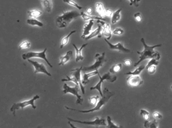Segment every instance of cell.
Listing matches in <instances>:
<instances>
[{
	"label": "cell",
	"instance_id": "6da1fadb",
	"mask_svg": "<svg viewBox=\"0 0 172 128\" xmlns=\"http://www.w3.org/2000/svg\"><path fill=\"white\" fill-rule=\"evenodd\" d=\"M140 41L144 45V50L141 52L137 51V53L140 55V60L137 62L135 63L134 67H136L141 63V62L146 59H156L159 61V60L161 59V55L159 52H155L154 51V49L157 47H161V44H158L152 46H148L145 43V40L143 38L140 39Z\"/></svg>",
	"mask_w": 172,
	"mask_h": 128
},
{
	"label": "cell",
	"instance_id": "7a4b0ae2",
	"mask_svg": "<svg viewBox=\"0 0 172 128\" xmlns=\"http://www.w3.org/2000/svg\"><path fill=\"white\" fill-rule=\"evenodd\" d=\"M103 96L100 99L98 102L97 103V105L94 108H92L91 109L88 110H80L75 109L73 108H70L67 107V106H65V108L66 109L69 110H71V111H76V112H79V113H91V112H95V111H99L101 109V108L103 106L106 105L108 102L109 101V99L113 96L114 93L113 92H110L109 90L107 88H106L104 90Z\"/></svg>",
	"mask_w": 172,
	"mask_h": 128
},
{
	"label": "cell",
	"instance_id": "3957f363",
	"mask_svg": "<svg viewBox=\"0 0 172 128\" xmlns=\"http://www.w3.org/2000/svg\"><path fill=\"white\" fill-rule=\"evenodd\" d=\"M81 16V13L77 11H69L63 12L61 16H58L56 19V25L59 28L67 27L73 20Z\"/></svg>",
	"mask_w": 172,
	"mask_h": 128
},
{
	"label": "cell",
	"instance_id": "277c9868",
	"mask_svg": "<svg viewBox=\"0 0 172 128\" xmlns=\"http://www.w3.org/2000/svg\"><path fill=\"white\" fill-rule=\"evenodd\" d=\"M39 98H40V97L38 95H36V96H34L32 99L28 100V101H25L19 102V103H14L13 105L12 106V107H11L10 111L12 112L14 116H16V111L20 109H23L25 107L31 106L33 109H35L37 108V106L34 105V102L37 99H39Z\"/></svg>",
	"mask_w": 172,
	"mask_h": 128
},
{
	"label": "cell",
	"instance_id": "5b68a950",
	"mask_svg": "<svg viewBox=\"0 0 172 128\" xmlns=\"http://www.w3.org/2000/svg\"><path fill=\"white\" fill-rule=\"evenodd\" d=\"M98 76L100 78L99 81L95 86L92 87L90 88V90L92 91L94 90H97V91L99 92L100 95H101V97H102L103 96V94L102 91V84L103 83V82L105 80H106L110 83H113L117 80V77L115 75H112L109 72L104 74L102 77L99 74Z\"/></svg>",
	"mask_w": 172,
	"mask_h": 128
},
{
	"label": "cell",
	"instance_id": "8992f818",
	"mask_svg": "<svg viewBox=\"0 0 172 128\" xmlns=\"http://www.w3.org/2000/svg\"><path fill=\"white\" fill-rule=\"evenodd\" d=\"M46 51H47V48H45L44 50L42 52H29L28 53H26L22 54V57L24 60H28L29 59H31V58H41V59L45 60L50 68H53V65H51V63H50L48 59H47V58H46Z\"/></svg>",
	"mask_w": 172,
	"mask_h": 128
},
{
	"label": "cell",
	"instance_id": "52a82bcc",
	"mask_svg": "<svg viewBox=\"0 0 172 128\" xmlns=\"http://www.w3.org/2000/svg\"><path fill=\"white\" fill-rule=\"evenodd\" d=\"M79 87V86L76 85L74 87H71L67 84H64L63 86V90L62 92L65 94L70 93L72 95H74V96H76V97H77L76 104L77 105L80 104L82 105L84 101V99L82 97V96L79 93L80 91Z\"/></svg>",
	"mask_w": 172,
	"mask_h": 128
},
{
	"label": "cell",
	"instance_id": "ba28073f",
	"mask_svg": "<svg viewBox=\"0 0 172 128\" xmlns=\"http://www.w3.org/2000/svg\"><path fill=\"white\" fill-rule=\"evenodd\" d=\"M105 53L104 52L102 55L97 57L94 64L88 67L83 68L82 71L84 72H92L93 71H98L100 68L102 67L103 64L105 62Z\"/></svg>",
	"mask_w": 172,
	"mask_h": 128
},
{
	"label": "cell",
	"instance_id": "9c48e42d",
	"mask_svg": "<svg viewBox=\"0 0 172 128\" xmlns=\"http://www.w3.org/2000/svg\"><path fill=\"white\" fill-rule=\"evenodd\" d=\"M67 119L70 122H72L80 123V124H84V125H87L94 126H97V127H99L100 126H106V120L105 119H101L98 117H96L95 120L92 121H82L80 120H74L70 118H67Z\"/></svg>",
	"mask_w": 172,
	"mask_h": 128
},
{
	"label": "cell",
	"instance_id": "30bf717a",
	"mask_svg": "<svg viewBox=\"0 0 172 128\" xmlns=\"http://www.w3.org/2000/svg\"><path fill=\"white\" fill-rule=\"evenodd\" d=\"M28 61L34 68V73L35 74L38 73L45 74L48 76L51 77V74L49 72H48L47 69H46V67H45V66L43 63H39L38 62L33 61V60H30V59L28 60Z\"/></svg>",
	"mask_w": 172,
	"mask_h": 128
},
{
	"label": "cell",
	"instance_id": "8fae6325",
	"mask_svg": "<svg viewBox=\"0 0 172 128\" xmlns=\"http://www.w3.org/2000/svg\"><path fill=\"white\" fill-rule=\"evenodd\" d=\"M82 69L83 67L81 66L80 68L72 70L71 72V76L74 77L76 79L80 87L81 88L82 93L84 95L85 94V87L82 84V81L81 80V71H82Z\"/></svg>",
	"mask_w": 172,
	"mask_h": 128
},
{
	"label": "cell",
	"instance_id": "7c38bea8",
	"mask_svg": "<svg viewBox=\"0 0 172 128\" xmlns=\"http://www.w3.org/2000/svg\"><path fill=\"white\" fill-rule=\"evenodd\" d=\"M105 41L106 42L107 44L109 46V49L112 50H116V51H118L119 52H124L126 53H131V50L128 49L127 48H125L123 44L121 42H119L117 44H112L110 42L108 41V40H107L106 38L104 39Z\"/></svg>",
	"mask_w": 172,
	"mask_h": 128
},
{
	"label": "cell",
	"instance_id": "4fadbf2b",
	"mask_svg": "<svg viewBox=\"0 0 172 128\" xmlns=\"http://www.w3.org/2000/svg\"><path fill=\"white\" fill-rule=\"evenodd\" d=\"M97 23H99L102 26V36L106 38V39L107 40H110L112 37V33L111 31L110 25L109 24H107V23H105L104 22L101 21V20H98Z\"/></svg>",
	"mask_w": 172,
	"mask_h": 128
},
{
	"label": "cell",
	"instance_id": "5bb4252c",
	"mask_svg": "<svg viewBox=\"0 0 172 128\" xmlns=\"http://www.w3.org/2000/svg\"><path fill=\"white\" fill-rule=\"evenodd\" d=\"M127 82L131 87H138L144 83L140 76H131L127 78Z\"/></svg>",
	"mask_w": 172,
	"mask_h": 128
},
{
	"label": "cell",
	"instance_id": "9a60e30c",
	"mask_svg": "<svg viewBox=\"0 0 172 128\" xmlns=\"http://www.w3.org/2000/svg\"><path fill=\"white\" fill-rule=\"evenodd\" d=\"M94 24V20H91L88 22L86 23L84 26L83 34L82 35V38L85 39V38L89 36L90 34V32L92 30V28Z\"/></svg>",
	"mask_w": 172,
	"mask_h": 128
},
{
	"label": "cell",
	"instance_id": "2e32d148",
	"mask_svg": "<svg viewBox=\"0 0 172 128\" xmlns=\"http://www.w3.org/2000/svg\"><path fill=\"white\" fill-rule=\"evenodd\" d=\"M87 45L88 44H83L81 46V48L78 49V47L76 46L75 44H73V46L75 50V61H76V62H78L80 61H83L84 59V58L82 55V50L84 48H85Z\"/></svg>",
	"mask_w": 172,
	"mask_h": 128
},
{
	"label": "cell",
	"instance_id": "e0dca14e",
	"mask_svg": "<svg viewBox=\"0 0 172 128\" xmlns=\"http://www.w3.org/2000/svg\"><path fill=\"white\" fill-rule=\"evenodd\" d=\"M102 26L100 24H98V28L95 31L92 32L91 33H90V34L89 36L85 38V39L86 40H89L90 39H92L93 38L96 37H98V38L102 37Z\"/></svg>",
	"mask_w": 172,
	"mask_h": 128
},
{
	"label": "cell",
	"instance_id": "ac0fdd59",
	"mask_svg": "<svg viewBox=\"0 0 172 128\" xmlns=\"http://www.w3.org/2000/svg\"><path fill=\"white\" fill-rule=\"evenodd\" d=\"M73 57V52L72 51H67L65 56H61L59 58V62L58 63V65L63 66L65 65L66 63H67L68 62L70 61L71 60V58Z\"/></svg>",
	"mask_w": 172,
	"mask_h": 128
},
{
	"label": "cell",
	"instance_id": "d6986e66",
	"mask_svg": "<svg viewBox=\"0 0 172 128\" xmlns=\"http://www.w3.org/2000/svg\"><path fill=\"white\" fill-rule=\"evenodd\" d=\"M95 9L96 11L97 12V14H98V15H99L100 17L103 18L104 17H105L106 10L104 8L102 3H99V2L96 3Z\"/></svg>",
	"mask_w": 172,
	"mask_h": 128
},
{
	"label": "cell",
	"instance_id": "ffe728a7",
	"mask_svg": "<svg viewBox=\"0 0 172 128\" xmlns=\"http://www.w3.org/2000/svg\"><path fill=\"white\" fill-rule=\"evenodd\" d=\"M98 71H93V72H90L89 73H84L83 77V80H82V84L83 85H86L89 82V78L95 76L96 75H98Z\"/></svg>",
	"mask_w": 172,
	"mask_h": 128
},
{
	"label": "cell",
	"instance_id": "44dd1931",
	"mask_svg": "<svg viewBox=\"0 0 172 128\" xmlns=\"http://www.w3.org/2000/svg\"><path fill=\"white\" fill-rule=\"evenodd\" d=\"M121 11H122V9L120 8L113 13L111 17L112 24H116L120 20Z\"/></svg>",
	"mask_w": 172,
	"mask_h": 128
},
{
	"label": "cell",
	"instance_id": "7402d4cb",
	"mask_svg": "<svg viewBox=\"0 0 172 128\" xmlns=\"http://www.w3.org/2000/svg\"><path fill=\"white\" fill-rule=\"evenodd\" d=\"M41 2L45 11L48 13H50L51 12L53 8V2L49 0H45L41 1Z\"/></svg>",
	"mask_w": 172,
	"mask_h": 128
},
{
	"label": "cell",
	"instance_id": "603a6c76",
	"mask_svg": "<svg viewBox=\"0 0 172 128\" xmlns=\"http://www.w3.org/2000/svg\"><path fill=\"white\" fill-rule=\"evenodd\" d=\"M81 16H82V18L84 21H87V20H101V21H105V19L102 18L98 17V16H92V15H87V14L85 13L84 12H81Z\"/></svg>",
	"mask_w": 172,
	"mask_h": 128
},
{
	"label": "cell",
	"instance_id": "cb8c5ba5",
	"mask_svg": "<svg viewBox=\"0 0 172 128\" xmlns=\"http://www.w3.org/2000/svg\"><path fill=\"white\" fill-rule=\"evenodd\" d=\"M144 127L145 128H158L159 124L156 119L151 121H145L144 123Z\"/></svg>",
	"mask_w": 172,
	"mask_h": 128
},
{
	"label": "cell",
	"instance_id": "d4e9b609",
	"mask_svg": "<svg viewBox=\"0 0 172 128\" xmlns=\"http://www.w3.org/2000/svg\"><path fill=\"white\" fill-rule=\"evenodd\" d=\"M26 23L29 25L32 26H38V27H42L43 26V24L41 22L39 21L38 20L33 18H29L27 20Z\"/></svg>",
	"mask_w": 172,
	"mask_h": 128
},
{
	"label": "cell",
	"instance_id": "484cf974",
	"mask_svg": "<svg viewBox=\"0 0 172 128\" xmlns=\"http://www.w3.org/2000/svg\"><path fill=\"white\" fill-rule=\"evenodd\" d=\"M27 12L30 17L33 19H36L37 18L39 17V16H41L42 14V12L38 10H33Z\"/></svg>",
	"mask_w": 172,
	"mask_h": 128
},
{
	"label": "cell",
	"instance_id": "4316f807",
	"mask_svg": "<svg viewBox=\"0 0 172 128\" xmlns=\"http://www.w3.org/2000/svg\"><path fill=\"white\" fill-rule=\"evenodd\" d=\"M145 67L144 65L140 66L139 68L136 69L135 71L133 72H128L126 73L125 75H131V76H139L140 74L141 73V72L144 69Z\"/></svg>",
	"mask_w": 172,
	"mask_h": 128
},
{
	"label": "cell",
	"instance_id": "83f0119b",
	"mask_svg": "<svg viewBox=\"0 0 172 128\" xmlns=\"http://www.w3.org/2000/svg\"><path fill=\"white\" fill-rule=\"evenodd\" d=\"M75 32H76V30L71 31L67 36H66L65 37L63 38V39H62V43H61V46H60L61 49H62L66 45H67V43L69 42L70 36H71L73 34L75 33Z\"/></svg>",
	"mask_w": 172,
	"mask_h": 128
},
{
	"label": "cell",
	"instance_id": "f1b7e54d",
	"mask_svg": "<svg viewBox=\"0 0 172 128\" xmlns=\"http://www.w3.org/2000/svg\"><path fill=\"white\" fill-rule=\"evenodd\" d=\"M123 68V64L121 63L116 64L115 65H113L111 68L109 70V72L111 74H114L115 73H118L119 71H121Z\"/></svg>",
	"mask_w": 172,
	"mask_h": 128
},
{
	"label": "cell",
	"instance_id": "f546056e",
	"mask_svg": "<svg viewBox=\"0 0 172 128\" xmlns=\"http://www.w3.org/2000/svg\"><path fill=\"white\" fill-rule=\"evenodd\" d=\"M108 125L106 126L107 128H124L122 126L116 125L112 121L111 118L110 116H107V117Z\"/></svg>",
	"mask_w": 172,
	"mask_h": 128
},
{
	"label": "cell",
	"instance_id": "4dcf8cb0",
	"mask_svg": "<svg viewBox=\"0 0 172 128\" xmlns=\"http://www.w3.org/2000/svg\"><path fill=\"white\" fill-rule=\"evenodd\" d=\"M140 115L143 117L145 121H148L150 119V114L147 110L144 109L140 110Z\"/></svg>",
	"mask_w": 172,
	"mask_h": 128
},
{
	"label": "cell",
	"instance_id": "1f68e13d",
	"mask_svg": "<svg viewBox=\"0 0 172 128\" xmlns=\"http://www.w3.org/2000/svg\"><path fill=\"white\" fill-rule=\"evenodd\" d=\"M31 46V43L27 41H25L23 42L22 43H21L20 45H19V49H29Z\"/></svg>",
	"mask_w": 172,
	"mask_h": 128
},
{
	"label": "cell",
	"instance_id": "d6a6232c",
	"mask_svg": "<svg viewBox=\"0 0 172 128\" xmlns=\"http://www.w3.org/2000/svg\"><path fill=\"white\" fill-rule=\"evenodd\" d=\"M159 61L157 60L156 59H151L148 63L147 64V66L145 67V68L148 70V68H149L150 66H157L159 65Z\"/></svg>",
	"mask_w": 172,
	"mask_h": 128
},
{
	"label": "cell",
	"instance_id": "836d02e7",
	"mask_svg": "<svg viewBox=\"0 0 172 128\" xmlns=\"http://www.w3.org/2000/svg\"><path fill=\"white\" fill-rule=\"evenodd\" d=\"M99 99V96H93V97L89 98V102L93 105L96 106L98 102V100Z\"/></svg>",
	"mask_w": 172,
	"mask_h": 128
},
{
	"label": "cell",
	"instance_id": "e575fe53",
	"mask_svg": "<svg viewBox=\"0 0 172 128\" xmlns=\"http://www.w3.org/2000/svg\"><path fill=\"white\" fill-rule=\"evenodd\" d=\"M63 2L65 3H67V4H69L70 5L72 6L73 7H75L78 9V10H81L83 9V7L82 6H80L77 3H75V2L73 1H63Z\"/></svg>",
	"mask_w": 172,
	"mask_h": 128
},
{
	"label": "cell",
	"instance_id": "d590c367",
	"mask_svg": "<svg viewBox=\"0 0 172 128\" xmlns=\"http://www.w3.org/2000/svg\"><path fill=\"white\" fill-rule=\"evenodd\" d=\"M124 33V31L123 30L120 28H116V29L113 30V32H112V33L114 35H118V36L123 35Z\"/></svg>",
	"mask_w": 172,
	"mask_h": 128
},
{
	"label": "cell",
	"instance_id": "8d00e7d4",
	"mask_svg": "<svg viewBox=\"0 0 172 128\" xmlns=\"http://www.w3.org/2000/svg\"><path fill=\"white\" fill-rule=\"evenodd\" d=\"M67 79H62V82H67V81H70L73 82V83H75V84L76 85H79V84H78V82H77L76 79L74 77H72L71 76V78L69 77V76H67Z\"/></svg>",
	"mask_w": 172,
	"mask_h": 128
},
{
	"label": "cell",
	"instance_id": "74e56055",
	"mask_svg": "<svg viewBox=\"0 0 172 128\" xmlns=\"http://www.w3.org/2000/svg\"><path fill=\"white\" fill-rule=\"evenodd\" d=\"M134 17H135V19L136 21L140 22L142 21V17H141V14L139 12H137V13L135 14Z\"/></svg>",
	"mask_w": 172,
	"mask_h": 128
},
{
	"label": "cell",
	"instance_id": "f35d334b",
	"mask_svg": "<svg viewBox=\"0 0 172 128\" xmlns=\"http://www.w3.org/2000/svg\"><path fill=\"white\" fill-rule=\"evenodd\" d=\"M148 72L149 74L153 75V74L155 73L156 71V66H150L149 68L148 69Z\"/></svg>",
	"mask_w": 172,
	"mask_h": 128
},
{
	"label": "cell",
	"instance_id": "ab89813d",
	"mask_svg": "<svg viewBox=\"0 0 172 128\" xmlns=\"http://www.w3.org/2000/svg\"><path fill=\"white\" fill-rule=\"evenodd\" d=\"M129 5L135 6V7H137L139 6V3L140 2V1H129Z\"/></svg>",
	"mask_w": 172,
	"mask_h": 128
},
{
	"label": "cell",
	"instance_id": "60d3db41",
	"mask_svg": "<svg viewBox=\"0 0 172 128\" xmlns=\"http://www.w3.org/2000/svg\"><path fill=\"white\" fill-rule=\"evenodd\" d=\"M153 117L155 118V119H161L163 118V116L159 113V112H155L153 113Z\"/></svg>",
	"mask_w": 172,
	"mask_h": 128
},
{
	"label": "cell",
	"instance_id": "b9f144b4",
	"mask_svg": "<svg viewBox=\"0 0 172 128\" xmlns=\"http://www.w3.org/2000/svg\"><path fill=\"white\" fill-rule=\"evenodd\" d=\"M113 12L110 9L106 10V12H105V16H107L108 17H110L112 16L113 14Z\"/></svg>",
	"mask_w": 172,
	"mask_h": 128
},
{
	"label": "cell",
	"instance_id": "7bdbcfd3",
	"mask_svg": "<svg viewBox=\"0 0 172 128\" xmlns=\"http://www.w3.org/2000/svg\"><path fill=\"white\" fill-rule=\"evenodd\" d=\"M124 64L127 66H131V65L132 62L130 60H126L124 61Z\"/></svg>",
	"mask_w": 172,
	"mask_h": 128
},
{
	"label": "cell",
	"instance_id": "ee69618b",
	"mask_svg": "<svg viewBox=\"0 0 172 128\" xmlns=\"http://www.w3.org/2000/svg\"><path fill=\"white\" fill-rule=\"evenodd\" d=\"M93 12V9L92 8H88L86 10V14L87 15H91Z\"/></svg>",
	"mask_w": 172,
	"mask_h": 128
},
{
	"label": "cell",
	"instance_id": "f6af8a7d",
	"mask_svg": "<svg viewBox=\"0 0 172 128\" xmlns=\"http://www.w3.org/2000/svg\"><path fill=\"white\" fill-rule=\"evenodd\" d=\"M68 124L70 125V126L71 127V128H77V127H75V126L74 125H73V124H71V123L70 122H68Z\"/></svg>",
	"mask_w": 172,
	"mask_h": 128
},
{
	"label": "cell",
	"instance_id": "bcb514c9",
	"mask_svg": "<svg viewBox=\"0 0 172 128\" xmlns=\"http://www.w3.org/2000/svg\"><path fill=\"white\" fill-rule=\"evenodd\" d=\"M171 88H172V86H171Z\"/></svg>",
	"mask_w": 172,
	"mask_h": 128
}]
</instances>
